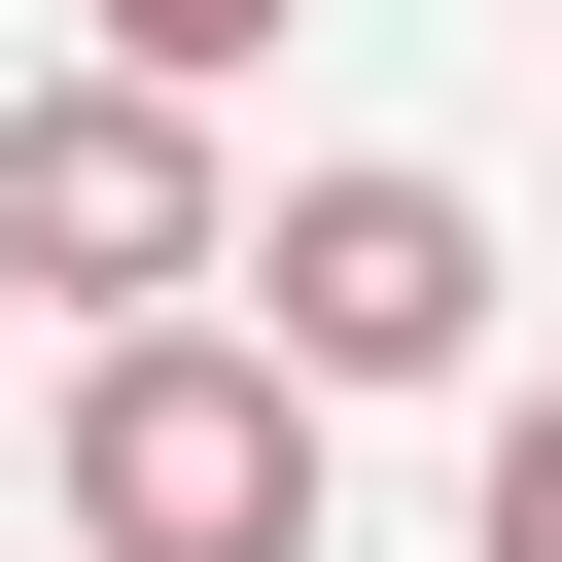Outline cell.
<instances>
[{"instance_id": "obj_1", "label": "cell", "mask_w": 562, "mask_h": 562, "mask_svg": "<svg viewBox=\"0 0 562 562\" xmlns=\"http://www.w3.org/2000/svg\"><path fill=\"white\" fill-rule=\"evenodd\" d=\"M70 562H316V386L246 316H105L70 351Z\"/></svg>"}, {"instance_id": "obj_2", "label": "cell", "mask_w": 562, "mask_h": 562, "mask_svg": "<svg viewBox=\"0 0 562 562\" xmlns=\"http://www.w3.org/2000/svg\"><path fill=\"white\" fill-rule=\"evenodd\" d=\"M211 281H281L246 351H281L316 422H351V386H457V351H492V211H457V176H281V246H211Z\"/></svg>"}, {"instance_id": "obj_3", "label": "cell", "mask_w": 562, "mask_h": 562, "mask_svg": "<svg viewBox=\"0 0 562 562\" xmlns=\"http://www.w3.org/2000/svg\"><path fill=\"white\" fill-rule=\"evenodd\" d=\"M246 211H211V105L176 70H35L0 105V281H70V316H176Z\"/></svg>"}, {"instance_id": "obj_4", "label": "cell", "mask_w": 562, "mask_h": 562, "mask_svg": "<svg viewBox=\"0 0 562 562\" xmlns=\"http://www.w3.org/2000/svg\"><path fill=\"white\" fill-rule=\"evenodd\" d=\"M105 70H176V105H246V70H281V0H105Z\"/></svg>"}, {"instance_id": "obj_5", "label": "cell", "mask_w": 562, "mask_h": 562, "mask_svg": "<svg viewBox=\"0 0 562 562\" xmlns=\"http://www.w3.org/2000/svg\"><path fill=\"white\" fill-rule=\"evenodd\" d=\"M457 562H562V386H492V492H457Z\"/></svg>"}]
</instances>
